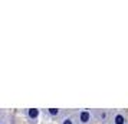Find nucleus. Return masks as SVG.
<instances>
[{"label":"nucleus","instance_id":"1","mask_svg":"<svg viewBox=\"0 0 128 124\" xmlns=\"http://www.w3.org/2000/svg\"><path fill=\"white\" fill-rule=\"evenodd\" d=\"M78 115V124H92L94 123V115L91 110H81L76 112Z\"/></svg>","mask_w":128,"mask_h":124},{"label":"nucleus","instance_id":"2","mask_svg":"<svg viewBox=\"0 0 128 124\" xmlns=\"http://www.w3.org/2000/svg\"><path fill=\"white\" fill-rule=\"evenodd\" d=\"M46 114L50 118H55V120H64L66 115H69L66 111H64V110H59V108H48Z\"/></svg>","mask_w":128,"mask_h":124},{"label":"nucleus","instance_id":"4","mask_svg":"<svg viewBox=\"0 0 128 124\" xmlns=\"http://www.w3.org/2000/svg\"><path fill=\"white\" fill-rule=\"evenodd\" d=\"M39 114H40L39 108H26L24 110V115H26V118L29 121H36L38 117H39Z\"/></svg>","mask_w":128,"mask_h":124},{"label":"nucleus","instance_id":"5","mask_svg":"<svg viewBox=\"0 0 128 124\" xmlns=\"http://www.w3.org/2000/svg\"><path fill=\"white\" fill-rule=\"evenodd\" d=\"M111 124H127V115L122 112H114L111 118Z\"/></svg>","mask_w":128,"mask_h":124},{"label":"nucleus","instance_id":"7","mask_svg":"<svg viewBox=\"0 0 128 124\" xmlns=\"http://www.w3.org/2000/svg\"><path fill=\"white\" fill-rule=\"evenodd\" d=\"M6 120H7V118H6V114H4L3 111H0V124H7Z\"/></svg>","mask_w":128,"mask_h":124},{"label":"nucleus","instance_id":"6","mask_svg":"<svg viewBox=\"0 0 128 124\" xmlns=\"http://www.w3.org/2000/svg\"><path fill=\"white\" fill-rule=\"evenodd\" d=\"M60 124H78V115H76V112L66 115L64 120H60Z\"/></svg>","mask_w":128,"mask_h":124},{"label":"nucleus","instance_id":"3","mask_svg":"<svg viewBox=\"0 0 128 124\" xmlns=\"http://www.w3.org/2000/svg\"><path fill=\"white\" fill-rule=\"evenodd\" d=\"M91 111H92L94 120L101 121V123L108 121V117H110V111L108 110H91Z\"/></svg>","mask_w":128,"mask_h":124}]
</instances>
